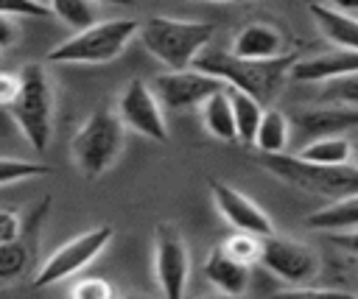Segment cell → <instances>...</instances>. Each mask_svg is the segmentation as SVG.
I'll return each mask as SVG.
<instances>
[{
  "instance_id": "obj_1",
  "label": "cell",
  "mask_w": 358,
  "mask_h": 299,
  "mask_svg": "<svg viewBox=\"0 0 358 299\" xmlns=\"http://www.w3.org/2000/svg\"><path fill=\"white\" fill-rule=\"evenodd\" d=\"M294 61H296V53H288V56L274 59V61H246V59L232 56L229 50H221V48L210 45L196 56L193 67L218 78L229 89L246 92L249 98H255L257 103L266 106L277 95V89L282 87Z\"/></svg>"
},
{
  "instance_id": "obj_2",
  "label": "cell",
  "mask_w": 358,
  "mask_h": 299,
  "mask_svg": "<svg viewBox=\"0 0 358 299\" xmlns=\"http://www.w3.org/2000/svg\"><path fill=\"white\" fill-rule=\"evenodd\" d=\"M215 34L213 22L204 20H176V17H151L140 25L137 39L143 48L168 67V73L193 67L196 56L210 48Z\"/></svg>"
},
{
  "instance_id": "obj_3",
  "label": "cell",
  "mask_w": 358,
  "mask_h": 299,
  "mask_svg": "<svg viewBox=\"0 0 358 299\" xmlns=\"http://www.w3.org/2000/svg\"><path fill=\"white\" fill-rule=\"evenodd\" d=\"M123 148H126V129L109 103L95 106L70 140L73 162L87 179L106 173L117 162Z\"/></svg>"
},
{
  "instance_id": "obj_4",
  "label": "cell",
  "mask_w": 358,
  "mask_h": 299,
  "mask_svg": "<svg viewBox=\"0 0 358 299\" xmlns=\"http://www.w3.org/2000/svg\"><path fill=\"white\" fill-rule=\"evenodd\" d=\"M260 168L277 176L280 182L322 196V198H350L358 196V168L352 162L347 165H308L296 156L288 154H274V156H260Z\"/></svg>"
},
{
  "instance_id": "obj_5",
  "label": "cell",
  "mask_w": 358,
  "mask_h": 299,
  "mask_svg": "<svg viewBox=\"0 0 358 299\" xmlns=\"http://www.w3.org/2000/svg\"><path fill=\"white\" fill-rule=\"evenodd\" d=\"M137 31H140V22L131 17L101 20L98 25H92L81 34H73L70 39L56 45L48 53V61H56V64H109L129 48V42L137 36Z\"/></svg>"
},
{
  "instance_id": "obj_6",
  "label": "cell",
  "mask_w": 358,
  "mask_h": 299,
  "mask_svg": "<svg viewBox=\"0 0 358 299\" xmlns=\"http://www.w3.org/2000/svg\"><path fill=\"white\" fill-rule=\"evenodd\" d=\"M20 89L11 101V117L34 151H48L53 137V92L42 64H25L17 75Z\"/></svg>"
},
{
  "instance_id": "obj_7",
  "label": "cell",
  "mask_w": 358,
  "mask_h": 299,
  "mask_svg": "<svg viewBox=\"0 0 358 299\" xmlns=\"http://www.w3.org/2000/svg\"><path fill=\"white\" fill-rule=\"evenodd\" d=\"M115 229L109 224H101L95 229H87L76 238H70L67 243H62L34 274V288H48L56 285L67 277H76L81 268H87L112 240Z\"/></svg>"
},
{
  "instance_id": "obj_8",
  "label": "cell",
  "mask_w": 358,
  "mask_h": 299,
  "mask_svg": "<svg viewBox=\"0 0 358 299\" xmlns=\"http://www.w3.org/2000/svg\"><path fill=\"white\" fill-rule=\"evenodd\" d=\"M154 277L165 299H185L190 282V251L182 232L162 221L154 229Z\"/></svg>"
},
{
  "instance_id": "obj_9",
  "label": "cell",
  "mask_w": 358,
  "mask_h": 299,
  "mask_svg": "<svg viewBox=\"0 0 358 299\" xmlns=\"http://www.w3.org/2000/svg\"><path fill=\"white\" fill-rule=\"evenodd\" d=\"M257 263L266 271H271L277 279H282L288 288L308 285L319 271V254L310 246H305L294 238H282V235L263 238Z\"/></svg>"
},
{
  "instance_id": "obj_10",
  "label": "cell",
  "mask_w": 358,
  "mask_h": 299,
  "mask_svg": "<svg viewBox=\"0 0 358 299\" xmlns=\"http://www.w3.org/2000/svg\"><path fill=\"white\" fill-rule=\"evenodd\" d=\"M117 117L123 123V129H131L154 143H168V123L162 115V106L154 95V89L143 81V78H131L126 84V89L117 98Z\"/></svg>"
},
{
  "instance_id": "obj_11",
  "label": "cell",
  "mask_w": 358,
  "mask_h": 299,
  "mask_svg": "<svg viewBox=\"0 0 358 299\" xmlns=\"http://www.w3.org/2000/svg\"><path fill=\"white\" fill-rule=\"evenodd\" d=\"M227 87L196 70V67H187V70H176V73H159L154 78V95L159 101L162 109H171V112H185V109H199L207 98H213L215 92H224Z\"/></svg>"
},
{
  "instance_id": "obj_12",
  "label": "cell",
  "mask_w": 358,
  "mask_h": 299,
  "mask_svg": "<svg viewBox=\"0 0 358 299\" xmlns=\"http://www.w3.org/2000/svg\"><path fill=\"white\" fill-rule=\"evenodd\" d=\"M210 193H213V204L215 210L221 212V218L235 229V232H246V235H255V238H268L274 235V224L271 218L263 212L260 204H255L246 193L235 190L232 184H224V182H213L210 184Z\"/></svg>"
},
{
  "instance_id": "obj_13",
  "label": "cell",
  "mask_w": 358,
  "mask_h": 299,
  "mask_svg": "<svg viewBox=\"0 0 358 299\" xmlns=\"http://www.w3.org/2000/svg\"><path fill=\"white\" fill-rule=\"evenodd\" d=\"M232 56L246 59V61H274L282 59L288 53H294V48L288 45L285 34L280 28H274L271 22H246L235 36H232Z\"/></svg>"
},
{
  "instance_id": "obj_14",
  "label": "cell",
  "mask_w": 358,
  "mask_h": 299,
  "mask_svg": "<svg viewBox=\"0 0 358 299\" xmlns=\"http://www.w3.org/2000/svg\"><path fill=\"white\" fill-rule=\"evenodd\" d=\"M352 73H358V53L344 50V48H333L327 53L296 59L288 70V75L302 84H327V81H336Z\"/></svg>"
},
{
  "instance_id": "obj_15",
  "label": "cell",
  "mask_w": 358,
  "mask_h": 299,
  "mask_svg": "<svg viewBox=\"0 0 358 299\" xmlns=\"http://www.w3.org/2000/svg\"><path fill=\"white\" fill-rule=\"evenodd\" d=\"M291 123L305 137H310V140H319V137H341L344 131L358 129V109L333 106V103H313V106L299 109Z\"/></svg>"
},
{
  "instance_id": "obj_16",
  "label": "cell",
  "mask_w": 358,
  "mask_h": 299,
  "mask_svg": "<svg viewBox=\"0 0 358 299\" xmlns=\"http://www.w3.org/2000/svg\"><path fill=\"white\" fill-rule=\"evenodd\" d=\"M204 277L210 279V285L218 291V293H227V296H243V291L249 288V277H252V268L241 265L238 260L227 257L221 251V246H215L207 260H204Z\"/></svg>"
},
{
  "instance_id": "obj_17",
  "label": "cell",
  "mask_w": 358,
  "mask_h": 299,
  "mask_svg": "<svg viewBox=\"0 0 358 299\" xmlns=\"http://www.w3.org/2000/svg\"><path fill=\"white\" fill-rule=\"evenodd\" d=\"M310 17L316 20L324 39H330L336 48L358 53V17L338 8V6H310Z\"/></svg>"
},
{
  "instance_id": "obj_18",
  "label": "cell",
  "mask_w": 358,
  "mask_h": 299,
  "mask_svg": "<svg viewBox=\"0 0 358 299\" xmlns=\"http://www.w3.org/2000/svg\"><path fill=\"white\" fill-rule=\"evenodd\" d=\"M305 224L316 232H324V235H338V232L358 229V196L338 198V201H330V204L313 210L305 218Z\"/></svg>"
},
{
  "instance_id": "obj_19",
  "label": "cell",
  "mask_w": 358,
  "mask_h": 299,
  "mask_svg": "<svg viewBox=\"0 0 358 299\" xmlns=\"http://www.w3.org/2000/svg\"><path fill=\"white\" fill-rule=\"evenodd\" d=\"M288 140H291V120H288V115L280 112V109H266L263 117H260V126L255 131V143L252 145L263 156H274V154H285Z\"/></svg>"
},
{
  "instance_id": "obj_20",
  "label": "cell",
  "mask_w": 358,
  "mask_h": 299,
  "mask_svg": "<svg viewBox=\"0 0 358 299\" xmlns=\"http://www.w3.org/2000/svg\"><path fill=\"white\" fill-rule=\"evenodd\" d=\"M227 98H229V109H232L238 143L252 145V143H255V131H257V126H260V117H263L266 106L257 103L255 98H249L246 92H238V89H229V87H227Z\"/></svg>"
},
{
  "instance_id": "obj_21",
  "label": "cell",
  "mask_w": 358,
  "mask_h": 299,
  "mask_svg": "<svg viewBox=\"0 0 358 299\" xmlns=\"http://www.w3.org/2000/svg\"><path fill=\"white\" fill-rule=\"evenodd\" d=\"M308 165H347L352 159V140L347 137H319L310 140L294 154Z\"/></svg>"
},
{
  "instance_id": "obj_22",
  "label": "cell",
  "mask_w": 358,
  "mask_h": 299,
  "mask_svg": "<svg viewBox=\"0 0 358 299\" xmlns=\"http://www.w3.org/2000/svg\"><path fill=\"white\" fill-rule=\"evenodd\" d=\"M201 123L207 129V134H213L215 140L221 143H235V120H232V109H229V98H227V89L224 92H215L213 98H207L201 106Z\"/></svg>"
},
{
  "instance_id": "obj_23",
  "label": "cell",
  "mask_w": 358,
  "mask_h": 299,
  "mask_svg": "<svg viewBox=\"0 0 358 299\" xmlns=\"http://www.w3.org/2000/svg\"><path fill=\"white\" fill-rule=\"evenodd\" d=\"M48 6H50V17L62 20L76 34L101 22V8L95 3H87V0H53Z\"/></svg>"
},
{
  "instance_id": "obj_24",
  "label": "cell",
  "mask_w": 358,
  "mask_h": 299,
  "mask_svg": "<svg viewBox=\"0 0 358 299\" xmlns=\"http://www.w3.org/2000/svg\"><path fill=\"white\" fill-rule=\"evenodd\" d=\"M319 103H333V106L358 109V73L322 84V89H319Z\"/></svg>"
},
{
  "instance_id": "obj_25",
  "label": "cell",
  "mask_w": 358,
  "mask_h": 299,
  "mask_svg": "<svg viewBox=\"0 0 358 299\" xmlns=\"http://www.w3.org/2000/svg\"><path fill=\"white\" fill-rule=\"evenodd\" d=\"M260 243H263V238H255V235H246V232H232V235L221 243V251H224L227 257L238 260L241 265L252 268V265H257V260H260Z\"/></svg>"
},
{
  "instance_id": "obj_26",
  "label": "cell",
  "mask_w": 358,
  "mask_h": 299,
  "mask_svg": "<svg viewBox=\"0 0 358 299\" xmlns=\"http://www.w3.org/2000/svg\"><path fill=\"white\" fill-rule=\"evenodd\" d=\"M50 165L45 162H34V159H20V156H0V187L3 184H14L22 179H36V176H48Z\"/></svg>"
},
{
  "instance_id": "obj_27",
  "label": "cell",
  "mask_w": 358,
  "mask_h": 299,
  "mask_svg": "<svg viewBox=\"0 0 358 299\" xmlns=\"http://www.w3.org/2000/svg\"><path fill=\"white\" fill-rule=\"evenodd\" d=\"M28 263H31V249L20 238L11 243H3L0 246V282L17 279L20 274H25Z\"/></svg>"
},
{
  "instance_id": "obj_28",
  "label": "cell",
  "mask_w": 358,
  "mask_h": 299,
  "mask_svg": "<svg viewBox=\"0 0 358 299\" xmlns=\"http://www.w3.org/2000/svg\"><path fill=\"white\" fill-rule=\"evenodd\" d=\"M271 299H352L350 291L341 288H313V285H296V288H282L271 293Z\"/></svg>"
},
{
  "instance_id": "obj_29",
  "label": "cell",
  "mask_w": 358,
  "mask_h": 299,
  "mask_svg": "<svg viewBox=\"0 0 358 299\" xmlns=\"http://www.w3.org/2000/svg\"><path fill=\"white\" fill-rule=\"evenodd\" d=\"M70 299H115V291L106 279L101 277H87V279H78L70 291Z\"/></svg>"
},
{
  "instance_id": "obj_30",
  "label": "cell",
  "mask_w": 358,
  "mask_h": 299,
  "mask_svg": "<svg viewBox=\"0 0 358 299\" xmlns=\"http://www.w3.org/2000/svg\"><path fill=\"white\" fill-rule=\"evenodd\" d=\"M0 14L11 17V20H22V17H50V6L48 3H34V0H11V3H0Z\"/></svg>"
},
{
  "instance_id": "obj_31",
  "label": "cell",
  "mask_w": 358,
  "mask_h": 299,
  "mask_svg": "<svg viewBox=\"0 0 358 299\" xmlns=\"http://www.w3.org/2000/svg\"><path fill=\"white\" fill-rule=\"evenodd\" d=\"M20 232H22V221H20V215L11 212V210H0V246L17 240Z\"/></svg>"
},
{
  "instance_id": "obj_32",
  "label": "cell",
  "mask_w": 358,
  "mask_h": 299,
  "mask_svg": "<svg viewBox=\"0 0 358 299\" xmlns=\"http://www.w3.org/2000/svg\"><path fill=\"white\" fill-rule=\"evenodd\" d=\"M17 39H20V20H11V17L0 14V53L6 48H14Z\"/></svg>"
},
{
  "instance_id": "obj_33",
  "label": "cell",
  "mask_w": 358,
  "mask_h": 299,
  "mask_svg": "<svg viewBox=\"0 0 358 299\" xmlns=\"http://www.w3.org/2000/svg\"><path fill=\"white\" fill-rule=\"evenodd\" d=\"M327 240L336 243L341 251L358 257V229H352V232H338V235H327Z\"/></svg>"
},
{
  "instance_id": "obj_34",
  "label": "cell",
  "mask_w": 358,
  "mask_h": 299,
  "mask_svg": "<svg viewBox=\"0 0 358 299\" xmlns=\"http://www.w3.org/2000/svg\"><path fill=\"white\" fill-rule=\"evenodd\" d=\"M17 89H20L17 75H11V73H0V106H11Z\"/></svg>"
},
{
  "instance_id": "obj_35",
  "label": "cell",
  "mask_w": 358,
  "mask_h": 299,
  "mask_svg": "<svg viewBox=\"0 0 358 299\" xmlns=\"http://www.w3.org/2000/svg\"><path fill=\"white\" fill-rule=\"evenodd\" d=\"M350 162H352V165L358 168V137L352 140V159H350Z\"/></svg>"
},
{
  "instance_id": "obj_36",
  "label": "cell",
  "mask_w": 358,
  "mask_h": 299,
  "mask_svg": "<svg viewBox=\"0 0 358 299\" xmlns=\"http://www.w3.org/2000/svg\"><path fill=\"white\" fill-rule=\"evenodd\" d=\"M201 299H243V296H227V293H213V296H201Z\"/></svg>"
},
{
  "instance_id": "obj_37",
  "label": "cell",
  "mask_w": 358,
  "mask_h": 299,
  "mask_svg": "<svg viewBox=\"0 0 358 299\" xmlns=\"http://www.w3.org/2000/svg\"><path fill=\"white\" fill-rule=\"evenodd\" d=\"M123 299H151V296H143V293H126Z\"/></svg>"
},
{
  "instance_id": "obj_38",
  "label": "cell",
  "mask_w": 358,
  "mask_h": 299,
  "mask_svg": "<svg viewBox=\"0 0 358 299\" xmlns=\"http://www.w3.org/2000/svg\"><path fill=\"white\" fill-rule=\"evenodd\" d=\"M352 299H358V293H352Z\"/></svg>"
},
{
  "instance_id": "obj_39",
  "label": "cell",
  "mask_w": 358,
  "mask_h": 299,
  "mask_svg": "<svg viewBox=\"0 0 358 299\" xmlns=\"http://www.w3.org/2000/svg\"><path fill=\"white\" fill-rule=\"evenodd\" d=\"M0 59H3V53H0Z\"/></svg>"
}]
</instances>
